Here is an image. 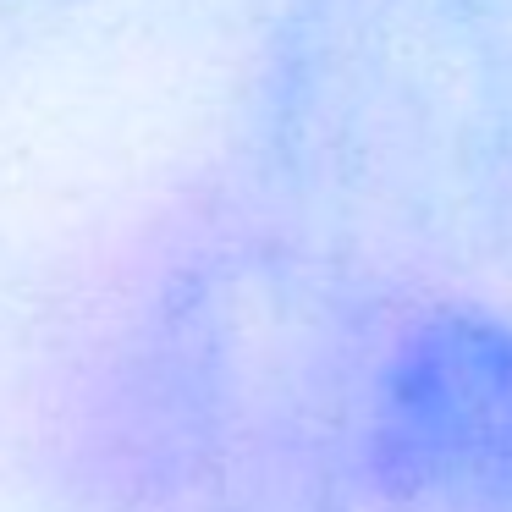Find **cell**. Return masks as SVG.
<instances>
[{
	"mask_svg": "<svg viewBox=\"0 0 512 512\" xmlns=\"http://www.w3.org/2000/svg\"><path fill=\"white\" fill-rule=\"evenodd\" d=\"M358 468L386 512H512V314H408L364 380Z\"/></svg>",
	"mask_w": 512,
	"mask_h": 512,
	"instance_id": "1",
	"label": "cell"
},
{
	"mask_svg": "<svg viewBox=\"0 0 512 512\" xmlns=\"http://www.w3.org/2000/svg\"><path fill=\"white\" fill-rule=\"evenodd\" d=\"M479 72H485V144L496 243H512V0H474Z\"/></svg>",
	"mask_w": 512,
	"mask_h": 512,
	"instance_id": "2",
	"label": "cell"
}]
</instances>
